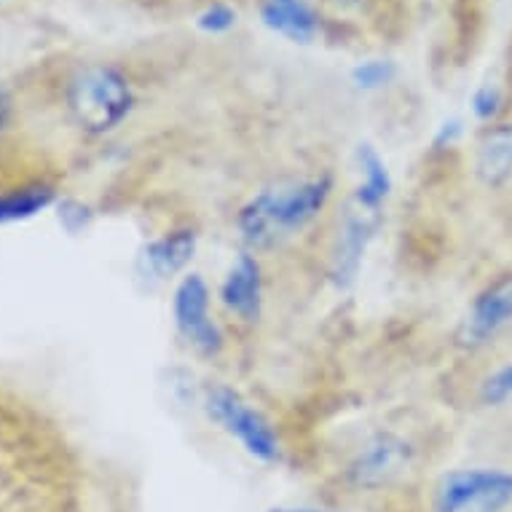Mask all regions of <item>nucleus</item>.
Segmentation results:
<instances>
[{
    "mask_svg": "<svg viewBox=\"0 0 512 512\" xmlns=\"http://www.w3.org/2000/svg\"><path fill=\"white\" fill-rule=\"evenodd\" d=\"M512 504V472L459 470L445 475L435 488V512H504Z\"/></svg>",
    "mask_w": 512,
    "mask_h": 512,
    "instance_id": "nucleus-5",
    "label": "nucleus"
},
{
    "mask_svg": "<svg viewBox=\"0 0 512 512\" xmlns=\"http://www.w3.org/2000/svg\"><path fill=\"white\" fill-rule=\"evenodd\" d=\"M378 223H381V215H370L349 202L328 255V279L336 290H349L357 282L362 263H365V252L376 239Z\"/></svg>",
    "mask_w": 512,
    "mask_h": 512,
    "instance_id": "nucleus-7",
    "label": "nucleus"
},
{
    "mask_svg": "<svg viewBox=\"0 0 512 512\" xmlns=\"http://www.w3.org/2000/svg\"><path fill=\"white\" fill-rule=\"evenodd\" d=\"M269 512H328L322 507H303V504H279V507H271Z\"/></svg>",
    "mask_w": 512,
    "mask_h": 512,
    "instance_id": "nucleus-20",
    "label": "nucleus"
},
{
    "mask_svg": "<svg viewBox=\"0 0 512 512\" xmlns=\"http://www.w3.org/2000/svg\"><path fill=\"white\" fill-rule=\"evenodd\" d=\"M196 27L207 35H226L236 27V11L226 3H212L196 17Z\"/></svg>",
    "mask_w": 512,
    "mask_h": 512,
    "instance_id": "nucleus-18",
    "label": "nucleus"
},
{
    "mask_svg": "<svg viewBox=\"0 0 512 512\" xmlns=\"http://www.w3.org/2000/svg\"><path fill=\"white\" fill-rule=\"evenodd\" d=\"M135 89L113 65H89L68 84V108L89 135L116 132L135 110Z\"/></svg>",
    "mask_w": 512,
    "mask_h": 512,
    "instance_id": "nucleus-3",
    "label": "nucleus"
},
{
    "mask_svg": "<svg viewBox=\"0 0 512 512\" xmlns=\"http://www.w3.org/2000/svg\"><path fill=\"white\" fill-rule=\"evenodd\" d=\"M507 325H512V271H504L475 293L459 328V341L472 349L486 346Z\"/></svg>",
    "mask_w": 512,
    "mask_h": 512,
    "instance_id": "nucleus-8",
    "label": "nucleus"
},
{
    "mask_svg": "<svg viewBox=\"0 0 512 512\" xmlns=\"http://www.w3.org/2000/svg\"><path fill=\"white\" fill-rule=\"evenodd\" d=\"M416 462V448L397 432H376L357 448L346 464V483L357 491H378L395 483Z\"/></svg>",
    "mask_w": 512,
    "mask_h": 512,
    "instance_id": "nucleus-6",
    "label": "nucleus"
},
{
    "mask_svg": "<svg viewBox=\"0 0 512 512\" xmlns=\"http://www.w3.org/2000/svg\"><path fill=\"white\" fill-rule=\"evenodd\" d=\"M462 132H464V126L459 118L443 121V124L437 126L435 137H432V148H435V151H448V148H454V145L459 143Z\"/></svg>",
    "mask_w": 512,
    "mask_h": 512,
    "instance_id": "nucleus-19",
    "label": "nucleus"
},
{
    "mask_svg": "<svg viewBox=\"0 0 512 512\" xmlns=\"http://www.w3.org/2000/svg\"><path fill=\"white\" fill-rule=\"evenodd\" d=\"M0 3H3V0H0Z\"/></svg>",
    "mask_w": 512,
    "mask_h": 512,
    "instance_id": "nucleus-22",
    "label": "nucleus"
},
{
    "mask_svg": "<svg viewBox=\"0 0 512 512\" xmlns=\"http://www.w3.org/2000/svg\"><path fill=\"white\" fill-rule=\"evenodd\" d=\"M470 108H472V116L483 121V124H494L499 113L504 108V97L499 92V86L494 84H483L480 89H475L470 100Z\"/></svg>",
    "mask_w": 512,
    "mask_h": 512,
    "instance_id": "nucleus-17",
    "label": "nucleus"
},
{
    "mask_svg": "<svg viewBox=\"0 0 512 512\" xmlns=\"http://www.w3.org/2000/svg\"><path fill=\"white\" fill-rule=\"evenodd\" d=\"M6 116H9V100H6V94L0 92V124L6 121Z\"/></svg>",
    "mask_w": 512,
    "mask_h": 512,
    "instance_id": "nucleus-21",
    "label": "nucleus"
},
{
    "mask_svg": "<svg viewBox=\"0 0 512 512\" xmlns=\"http://www.w3.org/2000/svg\"><path fill=\"white\" fill-rule=\"evenodd\" d=\"M54 199H57V194L46 183L22 185V188L6 191V194H0V226L35 218L38 212L49 210Z\"/></svg>",
    "mask_w": 512,
    "mask_h": 512,
    "instance_id": "nucleus-14",
    "label": "nucleus"
},
{
    "mask_svg": "<svg viewBox=\"0 0 512 512\" xmlns=\"http://www.w3.org/2000/svg\"><path fill=\"white\" fill-rule=\"evenodd\" d=\"M475 175L488 188H502L512 180V124H494L475 153Z\"/></svg>",
    "mask_w": 512,
    "mask_h": 512,
    "instance_id": "nucleus-13",
    "label": "nucleus"
},
{
    "mask_svg": "<svg viewBox=\"0 0 512 512\" xmlns=\"http://www.w3.org/2000/svg\"><path fill=\"white\" fill-rule=\"evenodd\" d=\"M336 196V177L330 172L282 177L247 199L236 212V231L244 250H274L317 223Z\"/></svg>",
    "mask_w": 512,
    "mask_h": 512,
    "instance_id": "nucleus-1",
    "label": "nucleus"
},
{
    "mask_svg": "<svg viewBox=\"0 0 512 512\" xmlns=\"http://www.w3.org/2000/svg\"><path fill=\"white\" fill-rule=\"evenodd\" d=\"M172 325L177 336L202 357H218L226 346V333L212 314V290L199 271H188L172 290Z\"/></svg>",
    "mask_w": 512,
    "mask_h": 512,
    "instance_id": "nucleus-4",
    "label": "nucleus"
},
{
    "mask_svg": "<svg viewBox=\"0 0 512 512\" xmlns=\"http://www.w3.org/2000/svg\"><path fill=\"white\" fill-rule=\"evenodd\" d=\"M220 306L242 325H255L266 306V277L261 258L252 250H239L218 290Z\"/></svg>",
    "mask_w": 512,
    "mask_h": 512,
    "instance_id": "nucleus-9",
    "label": "nucleus"
},
{
    "mask_svg": "<svg viewBox=\"0 0 512 512\" xmlns=\"http://www.w3.org/2000/svg\"><path fill=\"white\" fill-rule=\"evenodd\" d=\"M397 68L395 62L389 59H365L357 68L352 70V84L360 89V92H378L395 81Z\"/></svg>",
    "mask_w": 512,
    "mask_h": 512,
    "instance_id": "nucleus-15",
    "label": "nucleus"
},
{
    "mask_svg": "<svg viewBox=\"0 0 512 512\" xmlns=\"http://www.w3.org/2000/svg\"><path fill=\"white\" fill-rule=\"evenodd\" d=\"M199 228L175 226L164 234L153 236L140 247L137 269L151 282H169L188 274V266L194 263L199 252Z\"/></svg>",
    "mask_w": 512,
    "mask_h": 512,
    "instance_id": "nucleus-10",
    "label": "nucleus"
},
{
    "mask_svg": "<svg viewBox=\"0 0 512 512\" xmlns=\"http://www.w3.org/2000/svg\"><path fill=\"white\" fill-rule=\"evenodd\" d=\"M354 167H357V185H354L352 204L370 215H381L395 191L389 164L373 145L365 143L357 145L354 151Z\"/></svg>",
    "mask_w": 512,
    "mask_h": 512,
    "instance_id": "nucleus-11",
    "label": "nucleus"
},
{
    "mask_svg": "<svg viewBox=\"0 0 512 512\" xmlns=\"http://www.w3.org/2000/svg\"><path fill=\"white\" fill-rule=\"evenodd\" d=\"M480 405L486 408H499V405H507L512 400V362L496 368L494 373H488L483 381H480L478 389Z\"/></svg>",
    "mask_w": 512,
    "mask_h": 512,
    "instance_id": "nucleus-16",
    "label": "nucleus"
},
{
    "mask_svg": "<svg viewBox=\"0 0 512 512\" xmlns=\"http://www.w3.org/2000/svg\"><path fill=\"white\" fill-rule=\"evenodd\" d=\"M204 416L239 443L244 454L266 467L285 464V443L274 421L231 384H207L199 395Z\"/></svg>",
    "mask_w": 512,
    "mask_h": 512,
    "instance_id": "nucleus-2",
    "label": "nucleus"
},
{
    "mask_svg": "<svg viewBox=\"0 0 512 512\" xmlns=\"http://www.w3.org/2000/svg\"><path fill=\"white\" fill-rule=\"evenodd\" d=\"M261 22L293 43H311L319 35V14L309 0H261Z\"/></svg>",
    "mask_w": 512,
    "mask_h": 512,
    "instance_id": "nucleus-12",
    "label": "nucleus"
}]
</instances>
